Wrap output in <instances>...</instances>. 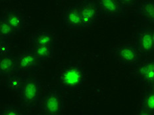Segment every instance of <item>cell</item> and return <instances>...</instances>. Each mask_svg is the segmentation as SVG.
Listing matches in <instances>:
<instances>
[{"label":"cell","instance_id":"cell-11","mask_svg":"<svg viewBox=\"0 0 154 115\" xmlns=\"http://www.w3.org/2000/svg\"><path fill=\"white\" fill-rule=\"evenodd\" d=\"M62 19L65 26L69 29L81 30L84 29L79 5H72L66 8L63 11Z\"/></svg>","mask_w":154,"mask_h":115},{"label":"cell","instance_id":"cell-3","mask_svg":"<svg viewBox=\"0 0 154 115\" xmlns=\"http://www.w3.org/2000/svg\"><path fill=\"white\" fill-rule=\"evenodd\" d=\"M38 107L42 113L48 115L61 114L65 109V100L62 93L52 89L40 96Z\"/></svg>","mask_w":154,"mask_h":115},{"label":"cell","instance_id":"cell-6","mask_svg":"<svg viewBox=\"0 0 154 115\" xmlns=\"http://www.w3.org/2000/svg\"><path fill=\"white\" fill-rule=\"evenodd\" d=\"M132 74L143 84L154 87V60L147 58L132 66Z\"/></svg>","mask_w":154,"mask_h":115},{"label":"cell","instance_id":"cell-21","mask_svg":"<svg viewBox=\"0 0 154 115\" xmlns=\"http://www.w3.org/2000/svg\"><path fill=\"white\" fill-rule=\"evenodd\" d=\"M119 1L127 9L128 8H132L136 7L138 0H119Z\"/></svg>","mask_w":154,"mask_h":115},{"label":"cell","instance_id":"cell-19","mask_svg":"<svg viewBox=\"0 0 154 115\" xmlns=\"http://www.w3.org/2000/svg\"><path fill=\"white\" fill-rule=\"evenodd\" d=\"M24 114L19 107L14 104H8L0 110V115H22Z\"/></svg>","mask_w":154,"mask_h":115},{"label":"cell","instance_id":"cell-16","mask_svg":"<svg viewBox=\"0 0 154 115\" xmlns=\"http://www.w3.org/2000/svg\"><path fill=\"white\" fill-rule=\"evenodd\" d=\"M25 76L23 74L17 72L8 75L7 76L8 88L11 91L19 94L23 87Z\"/></svg>","mask_w":154,"mask_h":115},{"label":"cell","instance_id":"cell-5","mask_svg":"<svg viewBox=\"0 0 154 115\" xmlns=\"http://www.w3.org/2000/svg\"><path fill=\"white\" fill-rule=\"evenodd\" d=\"M134 43L141 56L152 55L154 52V29L152 26H143L136 32Z\"/></svg>","mask_w":154,"mask_h":115},{"label":"cell","instance_id":"cell-7","mask_svg":"<svg viewBox=\"0 0 154 115\" xmlns=\"http://www.w3.org/2000/svg\"><path fill=\"white\" fill-rule=\"evenodd\" d=\"M16 72L26 74L36 71L41 64V61L30 50L23 51L15 56Z\"/></svg>","mask_w":154,"mask_h":115},{"label":"cell","instance_id":"cell-23","mask_svg":"<svg viewBox=\"0 0 154 115\" xmlns=\"http://www.w3.org/2000/svg\"><path fill=\"white\" fill-rule=\"evenodd\" d=\"M62 1H65V0H62Z\"/></svg>","mask_w":154,"mask_h":115},{"label":"cell","instance_id":"cell-1","mask_svg":"<svg viewBox=\"0 0 154 115\" xmlns=\"http://www.w3.org/2000/svg\"><path fill=\"white\" fill-rule=\"evenodd\" d=\"M86 72L84 65L79 61H72L58 72L57 82L63 89H74L85 83Z\"/></svg>","mask_w":154,"mask_h":115},{"label":"cell","instance_id":"cell-17","mask_svg":"<svg viewBox=\"0 0 154 115\" xmlns=\"http://www.w3.org/2000/svg\"><path fill=\"white\" fill-rule=\"evenodd\" d=\"M30 50L41 62L53 58L55 53L54 46H32Z\"/></svg>","mask_w":154,"mask_h":115},{"label":"cell","instance_id":"cell-14","mask_svg":"<svg viewBox=\"0 0 154 115\" xmlns=\"http://www.w3.org/2000/svg\"><path fill=\"white\" fill-rule=\"evenodd\" d=\"M136 13L143 21L154 23V0H140L136 5Z\"/></svg>","mask_w":154,"mask_h":115},{"label":"cell","instance_id":"cell-9","mask_svg":"<svg viewBox=\"0 0 154 115\" xmlns=\"http://www.w3.org/2000/svg\"><path fill=\"white\" fill-rule=\"evenodd\" d=\"M57 40V35L54 26H42L30 36L29 41L32 46H54Z\"/></svg>","mask_w":154,"mask_h":115},{"label":"cell","instance_id":"cell-12","mask_svg":"<svg viewBox=\"0 0 154 115\" xmlns=\"http://www.w3.org/2000/svg\"><path fill=\"white\" fill-rule=\"evenodd\" d=\"M137 114L140 115L154 114V87H148L140 97Z\"/></svg>","mask_w":154,"mask_h":115},{"label":"cell","instance_id":"cell-18","mask_svg":"<svg viewBox=\"0 0 154 115\" xmlns=\"http://www.w3.org/2000/svg\"><path fill=\"white\" fill-rule=\"evenodd\" d=\"M15 32L3 16L0 17V36L5 40L12 38Z\"/></svg>","mask_w":154,"mask_h":115},{"label":"cell","instance_id":"cell-13","mask_svg":"<svg viewBox=\"0 0 154 115\" xmlns=\"http://www.w3.org/2000/svg\"><path fill=\"white\" fill-rule=\"evenodd\" d=\"M7 21L16 33L21 32L26 27V19L23 14L16 9H8L4 12Z\"/></svg>","mask_w":154,"mask_h":115},{"label":"cell","instance_id":"cell-15","mask_svg":"<svg viewBox=\"0 0 154 115\" xmlns=\"http://www.w3.org/2000/svg\"><path fill=\"white\" fill-rule=\"evenodd\" d=\"M16 72L15 56L12 54L0 55V76H6Z\"/></svg>","mask_w":154,"mask_h":115},{"label":"cell","instance_id":"cell-8","mask_svg":"<svg viewBox=\"0 0 154 115\" xmlns=\"http://www.w3.org/2000/svg\"><path fill=\"white\" fill-rule=\"evenodd\" d=\"M79 6L84 29H88L96 25L100 18V13L95 0H82Z\"/></svg>","mask_w":154,"mask_h":115},{"label":"cell","instance_id":"cell-10","mask_svg":"<svg viewBox=\"0 0 154 115\" xmlns=\"http://www.w3.org/2000/svg\"><path fill=\"white\" fill-rule=\"evenodd\" d=\"M100 10V15L107 19L124 17L127 9L119 0H95Z\"/></svg>","mask_w":154,"mask_h":115},{"label":"cell","instance_id":"cell-20","mask_svg":"<svg viewBox=\"0 0 154 115\" xmlns=\"http://www.w3.org/2000/svg\"><path fill=\"white\" fill-rule=\"evenodd\" d=\"M11 53V48L8 42V40L3 39L0 36V55H8Z\"/></svg>","mask_w":154,"mask_h":115},{"label":"cell","instance_id":"cell-2","mask_svg":"<svg viewBox=\"0 0 154 115\" xmlns=\"http://www.w3.org/2000/svg\"><path fill=\"white\" fill-rule=\"evenodd\" d=\"M42 82L36 76L28 75L25 76L21 89L19 93L22 103L26 107L33 109L38 107L40 97Z\"/></svg>","mask_w":154,"mask_h":115},{"label":"cell","instance_id":"cell-4","mask_svg":"<svg viewBox=\"0 0 154 115\" xmlns=\"http://www.w3.org/2000/svg\"><path fill=\"white\" fill-rule=\"evenodd\" d=\"M111 52L115 60L123 66H134L141 60V55L134 42L117 44Z\"/></svg>","mask_w":154,"mask_h":115},{"label":"cell","instance_id":"cell-22","mask_svg":"<svg viewBox=\"0 0 154 115\" xmlns=\"http://www.w3.org/2000/svg\"><path fill=\"white\" fill-rule=\"evenodd\" d=\"M7 1V0H0V2H5Z\"/></svg>","mask_w":154,"mask_h":115}]
</instances>
